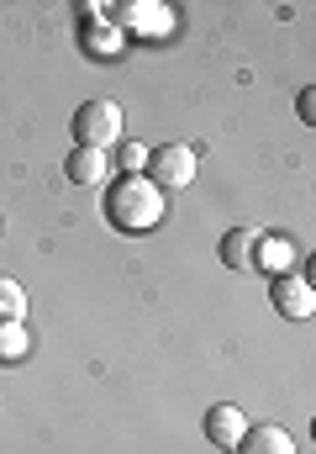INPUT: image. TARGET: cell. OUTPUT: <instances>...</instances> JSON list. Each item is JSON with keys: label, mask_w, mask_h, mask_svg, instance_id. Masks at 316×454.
I'll return each mask as SVG.
<instances>
[{"label": "cell", "mask_w": 316, "mask_h": 454, "mask_svg": "<svg viewBox=\"0 0 316 454\" xmlns=\"http://www.w3.org/2000/svg\"><path fill=\"white\" fill-rule=\"evenodd\" d=\"M296 112L306 116V121H316V90H312V85L301 90V101H296Z\"/></svg>", "instance_id": "cell-14"}, {"label": "cell", "mask_w": 316, "mask_h": 454, "mask_svg": "<svg viewBox=\"0 0 316 454\" xmlns=\"http://www.w3.org/2000/svg\"><path fill=\"white\" fill-rule=\"evenodd\" d=\"M111 164H121V175H143V169H148V148H143V143H121V153H116Z\"/></svg>", "instance_id": "cell-13"}, {"label": "cell", "mask_w": 316, "mask_h": 454, "mask_svg": "<svg viewBox=\"0 0 316 454\" xmlns=\"http://www.w3.org/2000/svg\"><path fill=\"white\" fill-rule=\"evenodd\" d=\"M269 301H274V312L280 317H290V323H306L316 312V291L301 280V275H274V286H269Z\"/></svg>", "instance_id": "cell-5"}, {"label": "cell", "mask_w": 316, "mask_h": 454, "mask_svg": "<svg viewBox=\"0 0 316 454\" xmlns=\"http://www.w3.org/2000/svg\"><path fill=\"white\" fill-rule=\"evenodd\" d=\"M69 127H74V148H111L121 137V106L116 101H85Z\"/></svg>", "instance_id": "cell-2"}, {"label": "cell", "mask_w": 316, "mask_h": 454, "mask_svg": "<svg viewBox=\"0 0 316 454\" xmlns=\"http://www.w3.org/2000/svg\"><path fill=\"white\" fill-rule=\"evenodd\" d=\"M232 454H296V439H290L280 423H258V428L248 423V434L237 439Z\"/></svg>", "instance_id": "cell-7"}, {"label": "cell", "mask_w": 316, "mask_h": 454, "mask_svg": "<svg viewBox=\"0 0 316 454\" xmlns=\"http://www.w3.org/2000/svg\"><path fill=\"white\" fill-rule=\"evenodd\" d=\"M116 27L127 37H169L174 32V11L158 5V0H127V5H111Z\"/></svg>", "instance_id": "cell-4"}, {"label": "cell", "mask_w": 316, "mask_h": 454, "mask_svg": "<svg viewBox=\"0 0 316 454\" xmlns=\"http://www.w3.org/2000/svg\"><path fill=\"white\" fill-rule=\"evenodd\" d=\"M27 348H32V339H27V328H21V323L0 328V359H21Z\"/></svg>", "instance_id": "cell-12"}, {"label": "cell", "mask_w": 316, "mask_h": 454, "mask_svg": "<svg viewBox=\"0 0 316 454\" xmlns=\"http://www.w3.org/2000/svg\"><path fill=\"white\" fill-rule=\"evenodd\" d=\"M248 434V412L243 407H232V402H216L206 412V439L216 444L221 454H232L237 450V439Z\"/></svg>", "instance_id": "cell-6"}, {"label": "cell", "mask_w": 316, "mask_h": 454, "mask_svg": "<svg viewBox=\"0 0 316 454\" xmlns=\"http://www.w3.org/2000/svg\"><path fill=\"white\" fill-rule=\"evenodd\" d=\"M253 270H274V275H285V270H290V243H285V238H258V248H253Z\"/></svg>", "instance_id": "cell-11"}, {"label": "cell", "mask_w": 316, "mask_h": 454, "mask_svg": "<svg viewBox=\"0 0 316 454\" xmlns=\"http://www.w3.org/2000/svg\"><path fill=\"white\" fill-rule=\"evenodd\" d=\"M11 323H27V286L0 275V328H11Z\"/></svg>", "instance_id": "cell-10"}, {"label": "cell", "mask_w": 316, "mask_h": 454, "mask_svg": "<svg viewBox=\"0 0 316 454\" xmlns=\"http://www.w3.org/2000/svg\"><path fill=\"white\" fill-rule=\"evenodd\" d=\"M164 196L169 191H185L190 180H196V148H185V143H164V148H148V169H143Z\"/></svg>", "instance_id": "cell-3"}, {"label": "cell", "mask_w": 316, "mask_h": 454, "mask_svg": "<svg viewBox=\"0 0 316 454\" xmlns=\"http://www.w3.org/2000/svg\"><path fill=\"white\" fill-rule=\"evenodd\" d=\"M258 238H264V232H253V227H232V232L221 238V264H227V270H253Z\"/></svg>", "instance_id": "cell-9"}, {"label": "cell", "mask_w": 316, "mask_h": 454, "mask_svg": "<svg viewBox=\"0 0 316 454\" xmlns=\"http://www.w3.org/2000/svg\"><path fill=\"white\" fill-rule=\"evenodd\" d=\"M105 217L121 232H148V227L164 223V191L148 175H121L105 196Z\"/></svg>", "instance_id": "cell-1"}, {"label": "cell", "mask_w": 316, "mask_h": 454, "mask_svg": "<svg viewBox=\"0 0 316 454\" xmlns=\"http://www.w3.org/2000/svg\"><path fill=\"white\" fill-rule=\"evenodd\" d=\"M105 169H111V159H105V148H74L69 159H64V175L74 180V185H101Z\"/></svg>", "instance_id": "cell-8"}, {"label": "cell", "mask_w": 316, "mask_h": 454, "mask_svg": "<svg viewBox=\"0 0 316 454\" xmlns=\"http://www.w3.org/2000/svg\"><path fill=\"white\" fill-rule=\"evenodd\" d=\"M0 227H5V223H0Z\"/></svg>", "instance_id": "cell-15"}]
</instances>
